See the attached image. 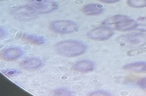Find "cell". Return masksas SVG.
<instances>
[{
  "instance_id": "cell-1",
  "label": "cell",
  "mask_w": 146,
  "mask_h": 96,
  "mask_svg": "<svg viewBox=\"0 0 146 96\" xmlns=\"http://www.w3.org/2000/svg\"><path fill=\"white\" fill-rule=\"evenodd\" d=\"M102 24L104 26L122 31L134 30L139 25L134 20L123 15H115L108 18L103 21Z\"/></svg>"
},
{
  "instance_id": "cell-2",
  "label": "cell",
  "mask_w": 146,
  "mask_h": 96,
  "mask_svg": "<svg viewBox=\"0 0 146 96\" xmlns=\"http://www.w3.org/2000/svg\"><path fill=\"white\" fill-rule=\"evenodd\" d=\"M86 45L76 41L68 40L61 42L55 45V50L59 55L71 57L79 56L86 51Z\"/></svg>"
},
{
  "instance_id": "cell-3",
  "label": "cell",
  "mask_w": 146,
  "mask_h": 96,
  "mask_svg": "<svg viewBox=\"0 0 146 96\" xmlns=\"http://www.w3.org/2000/svg\"><path fill=\"white\" fill-rule=\"evenodd\" d=\"M51 30L60 34H68L75 32L78 30V27L73 21L62 20L52 22L50 26Z\"/></svg>"
},
{
  "instance_id": "cell-4",
  "label": "cell",
  "mask_w": 146,
  "mask_h": 96,
  "mask_svg": "<svg viewBox=\"0 0 146 96\" xmlns=\"http://www.w3.org/2000/svg\"><path fill=\"white\" fill-rule=\"evenodd\" d=\"M113 34L112 29L104 26L90 30L87 33V36L93 40H105L110 38Z\"/></svg>"
},
{
  "instance_id": "cell-5",
  "label": "cell",
  "mask_w": 146,
  "mask_h": 96,
  "mask_svg": "<svg viewBox=\"0 0 146 96\" xmlns=\"http://www.w3.org/2000/svg\"><path fill=\"white\" fill-rule=\"evenodd\" d=\"M23 53V51L20 48L12 47L3 51L1 57L5 60H13L20 57Z\"/></svg>"
},
{
  "instance_id": "cell-6",
  "label": "cell",
  "mask_w": 146,
  "mask_h": 96,
  "mask_svg": "<svg viewBox=\"0 0 146 96\" xmlns=\"http://www.w3.org/2000/svg\"><path fill=\"white\" fill-rule=\"evenodd\" d=\"M104 6L99 4H90L85 6L82 9V12L88 16L97 15L104 12Z\"/></svg>"
},
{
  "instance_id": "cell-7",
  "label": "cell",
  "mask_w": 146,
  "mask_h": 96,
  "mask_svg": "<svg viewBox=\"0 0 146 96\" xmlns=\"http://www.w3.org/2000/svg\"><path fill=\"white\" fill-rule=\"evenodd\" d=\"M21 67L26 70H35L40 67L42 64L41 60L36 58L28 59L20 63Z\"/></svg>"
},
{
  "instance_id": "cell-8",
  "label": "cell",
  "mask_w": 146,
  "mask_h": 96,
  "mask_svg": "<svg viewBox=\"0 0 146 96\" xmlns=\"http://www.w3.org/2000/svg\"><path fill=\"white\" fill-rule=\"evenodd\" d=\"M75 70L81 72H90L94 68V64L90 61L83 60L78 62L73 67Z\"/></svg>"
},
{
  "instance_id": "cell-9",
  "label": "cell",
  "mask_w": 146,
  "mask_h": 96,
  "mask_svg": "<svg viewBox=\"0 0 146 96\" xmlns=\"http://www.w3.org/2000/svg\"><path fill=\"white\" fill-rule=\"evenodd\" d=\"M124 69L136 73H146V62H138L125 65Z\"/></svg>"
},
{
  "instance_id": "cell-10",
  "label": "cell",
  "mask_w": 146,
  "mask_h": 96,
  "mask_svg": "<svg viewBox=\"0 0 146 96\" xmlns=\"http://www.w3.org/2000/svg\"><path fill=\"white\" fill-rule=\"evenodd\" d=\"M25 40L35 45H40L44 43L46 40L44 38L33 35H26L23 37Z\"/></svg>"
},
{
  "instance_id": "cell-11",
  "label": "cell",
  "mask_w": 146,
  "mask_h": 96,
  "mask_svg": "<svg viewBox=\"0 0 146 96\" xmlns=\"http://www.w3.org/2000/svg\"><path fill=\"white\" fill-rule=\"evenodd\" d=\"M129 6L135 8H141L146 7V0H127Z\"/></svg>"
},
{
  "instance_id": "cell-12",
  "label": "cell",
  "mask_w": 146,
  "mask_h": 96,
  "mask_svg": "<svg viewBox=\"0 0 146 96\" xmlns=\"http://www.w3.org/2000/svg\"><path fill=\"white\" fill-rule=\"evenodd\" d=\"M72 94L71 91L65 89H58L54 91V94L55 96H71Z\"/></svg>"
},
{
  "instance_id": "cell-13",
  "label": "cell",
  "mask_w": 146,
  "mask_h": 96,
  "mask_svg": "<svg viewBox=\"0 0 146 96\" xmlns=\"http://www.w3.org/2000/svg\"><path fill=\"white\" fill-rule=\"evenodd\" d=\"M90 96H110L111 95L105 91H98L93 92L90 94Z\"/></svg>"
},
{
  "instance_id": "cell-14",
  "label": "cell",
  "mask_w": 146,
  "mask_h": 96,
  "mask_svg": "<svg viewBox=\"0 0 146 96\" xmlns=\"http://www.w3.org/2000/svg\"><path fill=\"white\" fill-rule=\"evenodd\" d=\"M6 75L8 76H13L16 75L17 74L21 73L20 71L17 70H9L4 72Z\"/></svg>"
},
{
  "instance_id": "cell-15",
  "label": "cell",
  "mask_w": 146,
  "mask_h": 96,
  "mask_svg": "<svg viewBox=\"0 0 146 96\" xmlns=\"http://www.w3.org/2000/svg\"><path fill=\"white\" fill-rule=\"evenodd\" d=\"M139 85L140 87L142 88L143 90H146V78L140 80Z\"/></svg>"
},
{
  "instance_id": "cell-16",
  "label": "cell",
  "mask_w": 146,
  "mask_h": 96,
  "mask_svg": "<svg viewBox=\"0 0 146 96\" xmlns=\"http://www.w3.org/2000/svg\"><path fill=\"white\" fill-rule=\"evenodd\" d=\"M98 1L102 3L111 4V3H117V2L119 1L120 0H98Z\"/></svg>"
}]
</instances>
